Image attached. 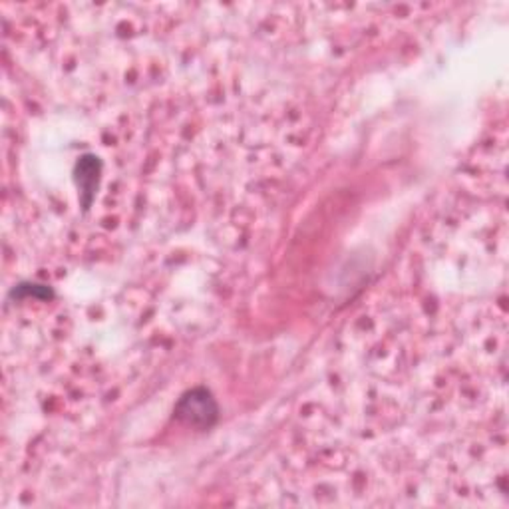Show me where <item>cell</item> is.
Here are the masks:
<instances>
[{
    "label": "cell",
    "mask_w": 509,
    "mask_h": 509,
    "mask_svg": "<svg viewBox=\"0 0 509 509\" xmlns=\"http://www.w3.org/2000/svg\"><path fill=\"white\" fill-rule=\"evenodd\" d=\"M176 416L187 426H194L197 430H207L220 418V406H217L209 390L194 388L181 396L176 406Z\"/></svg>",
    "instance_id": "obj_1"
},
{
    "label": "cell",
    "mask_w": 509,
    "mask_h": 509,
    "mask_svg": "<svg viewBox=\"0 0 509 509\" xmlns=\"http://www.w3.org/2000/svg\"><path fill=\"white\" fill-rule=\"evenodd\" d=\"M99 176V160L94 156H84L78 161V185L82 194L92 195L98 185Z\"/></svg>",
    "instance_id": "obj_2"
}]
</instances>
